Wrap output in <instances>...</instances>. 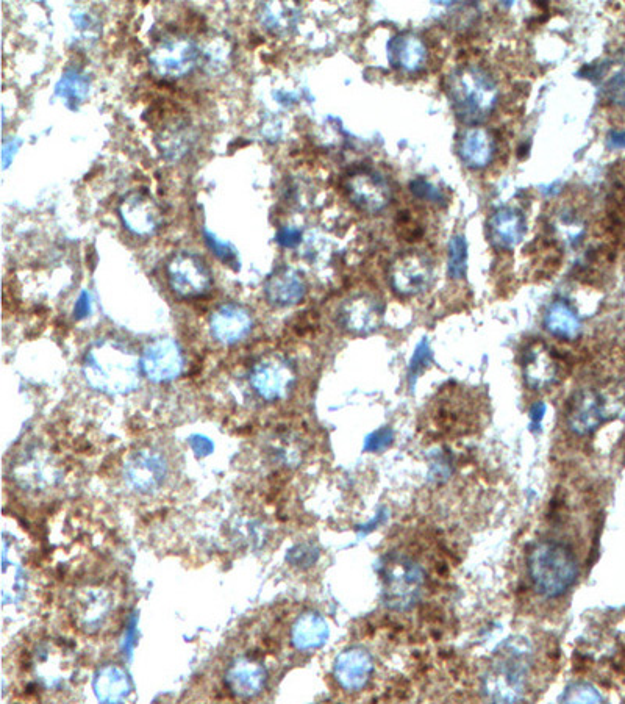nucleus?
Returning <instances> with one entry per match:
<instances>
[{"label":"nucleus","mask_w":625,"mask_h":704,"mask_svg":"<svg viewBox=\"0 0 625 704\" xmlns=\"http://www.w3.org/2000/svg\"><path fill=\"white\" fill-rule=\"evenodd\" d=\"M141 360L119 340L93 343L83 359V376L90 387L108 395H125L140 384Z\"/></svg>","instance_id":"f257e3e1"},{"label":"nucleus","mask_w":625,"mask_h":704,"mask_svg":"<svg viewBox=\"0 0 625 704\" xmlns=\"http://www.w3.org/2000/svg\"><path fill=\"white\" fill-rule=\"evenodd\" d=\"M527 568L536 593L547 600L563 597L579 578L574 551L555 540L536 543L530 550Z\"/></svg>","instance_id":"f03ea898"},{"label":"nucleus","mask_w":625,"mask_h":704,"mask_svg":"<svg viewBox=\"0 0 625 704\" xmlns=\"http://www.w3.org/2000/svg\"><path fill=\"white\" fill-rule=\"evenodd\" d=\"M530 643L510 639L494 653L485 676V692L496 703H515L524 695L530 670Z\"/></svg>","instance_id":"7ed1b4c3"},{"label":"nucleus","mask_w":625,"mask_h":704,"mask_svg":"<svg viewBox=\"0 0 625 704\" xmlns=\"http://www.w3.org/2000/svg\"><path fill=\"white\" fill-rule=\"evenodd\" d=\"M449 93L455 115L466 124L485 121L499 97L493 77L479 66H465L455 71L449 80Z\"/></svg>","instance_id":"20e7f679"},{"label":"nucleus","mask_w":625,"mask_h":704,"mask_svg":"<svg viewBox=\"0 0 625 704\" xmlns=\"http://www.w3.org/2000/svg\"><path fill=\"white\" fill-rule=\"evenodd\" d=\"M383 589L382 600L393 611H410L424 587L425 573L421 565L402 554H388L380 564Z\"/></svg>","instance_id":"39448f33"},{"label":"nucleus","mask_w":625,"mask_h":704,"mask_svg":"<svg viewBox=\"0 0 625 704\" xmlns=\"http://www.w3.org/2000/svg\"><path fill=\"white\" fill-rule=\"evenodd\" d=\"M166 277L174 295L182 299L204 298L213 288V273L194 252L174 254L166 265Z\"/></svg>","instance_id":"423d86ee"},{"label":"nucleus","mask_w":625,"mask_h":704,"mask_svg":"<svg viewBox=\"0 0 625 704\" xmlns=\"http://www.w3.org/2000/svg\"><path fill=\"white\" fill-rule=\"evenodd\" d=\"M169 464L165 454L157 449H140L124 465V479L130 489L150 495L165 485Z\"/></svg>","instance_id":"0eeeda50"},{"label":"nucleus","mask_w":625,"mask_h":704,"mask_svg":"<svg viewBox=\"0 0 625 704\" xmlns=\"http://www.w3.org/2000/svg\"><path fill=\"white\" fill-rule=\"evenodd\" d=\"M296 374L288 360L269 356L255 363L250 371V385L266 401H279L291 392Z\"/></svg>","instance_id":"6e6552de"},{"label":"nucleus","mask_w":625,"mask_h":704,"mask_svg":"<svg viewBox=\"0 0 625 704\" xmlns=\"http://www.w3.org/2000/svg\"><path fill=\"white\" fill-rule=\"evenodd\" d=\"M185 367L179 343L172 338H158L149 343L141 357V370L149 381L169 382L179 378Z\"/></svg>","instance_id":"1a4fd4ad"},{"label":"nucleus","mask_w":625,"mask_h":704,"mask_svg":"<svg viewBox=\"0 0 625 704\" xmlns=\"http://www.w3.org/2000/svg\"><path fill=\"white\" fill-rule=\"evenodd\" d=\"M119 216L125 229L136 237H152L160 229L163 213L146 193H132L122 201Z\"/></svg>","instance_id":"9d476101"},{"label":"nucleus","mask_w":625,"mask_h":704,"mask_svg":"<svg viewBox=\"0 0 625 704\" xmlns=\"http://www.w3.org/2000/svg\"><path fill=\"white\" fill-rule=\"evenodd\" d=\"M346 191L350 201L366 213H379L391 201V188L380 174L360 171L347 179Z\"/></svg>","instance_id":"9b49d317"},{"label":"nucleus","mask_w":625,"mask_h":704,"mask_svg":"<svg viewBox=\"0 0 625 704\" xmlns=\"http://www.w3.org/2000/svg\"><path fill=\"white\" fill-rule=\"evenodd\" d=\"M196 46L186 38H172L161 43L150 55V62L160 76L179 79L194 68Z\"/></svg>","instance_id":"f8f14e48"},{"label":"nucleus","mask_w":625,"mask_h":704,"mask_svg":"<svg viewBox=\"0 0 625 704\" xmlns=\"http://www.w3.org/2000/svg\"><path fill=\"white\" fill-rule=\"evenodd\" d=\"M566 421L574 434H593L607 421L605 399L594 390H582L569 401Z\"/></svg>","instance_id":"ddd939ff"},{"label":"nucleus","mask_w":625,"mask_h":704,"mask_svg":"<svg viewBox=\"0 0 625 704\" xmlns=\"http://www.w3.org/2000/svg\"><path fill=\"white\" fill-rule=\"evenodd\" d=\"M432 270L424 257L419 254H405L393 263L390 282L397 295L416 296L429 287Z\"/></svg>","instance_id":"4468645a"},{"label":"nucleus","mask_w":625,"mask_h":704,"mask_svg":"<svg viewBox=\"0 0 625 704\" xmlns=\"http://www.w3.org/2000/svg\"><path fill=\"white\" fill-rule=\"evenodd\" d=\"M254 320L249 310L236 302L219 307L210 318L211 335L222 345H235L252 331Z\"/></svg>","instance_id":"2eb2a0df"},{"label":"nucleus","mask_w":625,"mask_h":704,"mask_svg":"<svg viewBox=\"0 0 625 704\" xmlns=\"http://www.w3.org/2000/svg\"><path fill=\"white\" fill-rule=\"evenodd\" d=\"M374 672L371 654L363 648H349L336 658L333 675L347 692H358L368 684Z\"/></svg>","instance_id":"dca6fc26"},{"label":"nucleus","mask_w":625,"mask_h":704,"mask_svg":"<svg viewBox=\"0 0 625 704\" xmlns=\"http://www.w3.org/2000/svg\"><path fill=\"white\" fill-rule=\"evenodd\" d=\"M304 279L291 268H279L268 277L265 284L266 301L274 307H291L304 299Z\"/></svg>","instance_id":"f3484780"},{"label":"nucleus","mask_w":625,"mask_h":704,"mask_svg":"<svg viewBox=\"0 0 625 704\" xmlns=\"http://www.w3.org/2000/svg\"><path fill=\"white\" fill-rule=\"evenodd\" d=\"M341 324L354 334H369L379 327L382 309L377 299L360 295L349 299L340 313Z\"/></svg>","instance_id":"a211bd4d"},{"label":"nucleus","mask_w":625,"mask_h":704,"mask_svg":"<svg viewBox=\"0 0 625 704\" xmlns=\"http://www.w3.org/2000/svg\"><path fill=\"white\" fill-rule=\"evenodd\" d=\"M113 609V598L105 589H86L75 598L74 617L85 631H97Z\"/></svg>","instance_id":"6ab92c4d"},{"label":"nucleus","mask_w":625,"mask_h":704,"mask_svg":"<svg viewBox=\"0 0 625 704\" xmlns=\"http://www.w3.org/2000/svg\"><path fill=\"white\" fill-rule=\"evenodd\" d=\"M522 373L529 387L541 390L554 384L557 379V362L543 343H535L524 352Z\"/></svg>","instance_id":"aec40b11"},{"label":"nucleus","mask_w":625,"mask_h":704,"mask_svg":"<svg viewBox=\"0 0 625 704\" xmlns=\"http://www.w3.org/2000/svg\"><path fill=\"white\" fill-rule=\"evenodd\" d=\"M527 232L524 215L515 209H500L491 216L490 238L496 248L511 251L524 240Z\"/></svg>","instance_id":"412c9836"},{"label":"nucleus","mask_w":625,"mask_h":704,"mask_svg":"<svg viewBox=\"0 0 625 704\" xmlns=\"http://www.w3.org/2000/svg\"><path fill=\"white\" fill-rule=\"evenodd\" d=\"M390 62L394 68L404 72L421 71L427 62V47L419 36L400 33L388 44Z\"/></svg>","instance_id":"4be33fe9"},{"label":"nucleus","mask_w":625,"mask_h":704,"mask_svg":"<svg viewBox=\"0 0 625 704\" xmlns=\"http://www.w3.org/2000/svg\"><path fill=\"white\" fill-rule=\"evenodd\" d=\"M496 151L493 135L483 127H472L463 133L458 154L468 168L482 169L490 165Z\"/></svg>","instance_id":"5701e85b"},{"label":"nucleus","mask_w":625,"mask_h":704,"mask_svg":"<svg viewBox=\"0 0 625 704\" xmlns=\"http://www.w3.org/2000/svg\"><path fill=\"white\" fill-rule=\"evenodd\" d=\"M265 670L250 659H238L227 672V686L238 697L252 698L265 686Z\"/></svg>","instance_id":"b1692460"},{"label":"nucleus","mask_w":625,"mask_h":704,"mask_svg":"<svg viewBox=\"0 0 625 704\" xmlns=\"http://www.w3.org/2000/svg\"><path fill=\"white\" fill-rule=\"evenodd\" d=\"M329 634V625L324 617L316 612H307L294 623L291 639L297 650L310 651L322 647L329 639Z\"/></svg>","instance_id":"393cba45"},{"label":"nucleus","mask_w":625,"mask_h":704,"mask_svg":"<svg viewBox=\"0 0 625 704\" xmlns=\"http://www.w3.org/2000/svg\"><path fill=\"white\" fill-rule=\"evenodd\" d=\"M544 327L550 335L561 338V340H569V342L579 337L580 331H582L579 317L563 301L550 304L549 309L544 313Z\"/></svg>","instance_id":"a878e982"},{"label":"nucleus","mask_w":625,"mask_h":704,"mask_svg":"<svg viewBox=\"0 0 625 704\" xmlns=\"http://www.w3.org/2000/svg\"><path fill=\"white\" fill-rule=\"evenodd\" d=\"M94 692L97 698L105 703H119L125 700L130 692L129 678L124 670L110 665L97 673L94 679Z\"/></svg>","instance_id":"bb28decb"},{"label":"nucleus","mask_w":625,"mask_h":704,"mask_svg":"<svg viewBox=\"0 0 625 704\" xmlns=\"http://www.w3.org/2000/svg\"><path fill=\"white\" fill-rule=\"evenodd\" d=\"M88 88V77L77 69H69L58 82L57 94L61 99H65L69 107L77 108L88 96Z\"/></svg>","instance_id":"cd10ccee"},{"label":"nucleus","mask_w":625,"mask_h":704,"mask_svg":"<svg viewBox=\"0 0 625 704\" xmlns=\"http://www.w3.org/2000/svg\"><path fill=\"white\" fill-rule=\"evenodd\" d=\"M447 273L454 281H463L468 273V243L463 235H455L450 240Z\"/></svg>","instance_id":"c85d7f7f"},{"label":"nucleus","mask_w":625,"mask_h":704,"mask_svg":"<svg viewBox=\"0 0 625 704\" xmlns=\"http://www.w3.org/2000/svg\"><path fill=\"white\" fill-rule=\"evenodd\" d=\"M433 362V352L430 348V343L427 338H422L421 342L416 346L415 354L411 357L410 365H408V381L410 388H415L416 379L430 367Z\"/></svg>","instance_id":"c756f323"},{"label":"nucleus","mask_w":625,"mask_h":704,"mask_svg":"<svg viewBox=\"0 0 625 704\" xmlns=\"http://www.w3.org/2000/svg\"><path fill=\"white\" fill-rule=\"evenodd\" d=\"M205 243L224 265L232 266L233 270H240V257L235 246L230 245L227 241L219 240L216 235L211 234L208 230H204Z\"/></svg>","instance_id":"7c9ffc66"},{"label":"nucleus","mask_w":625,"mask_h":704,"mask_svg":"<svg viewBox=\"0 0 625 704\" xmlns=\"http://www.w3.org/2000/svg\"><path fill=\"white\" fill-rule=\"evenodd\" d=\"M602 695L591 684L574 683L566 687L558 701L561 703H600Z\"/></svg>","instance_id":"2f4dec72"},{"label":"nucleus","mask_w":625,"mask_h":704,"mask_svg":"<svg viewBox=\"0 0 625 704\" xmlns=\"http://www.w3.org/2000/svg\"><path fill=\"white\" fill-rule=\"evenodd\" d=\"M605 101L616 107H625V66L608 80L604 88Z\"/></svg>","instance_id":"473e14b6"},{"label":"nucleus","mask_w":625,"mask_h":704,"mask_svg":"<svg viewBox=\"0 0 625 704\" xmlns=\"http://www.w3.org/2000/svg\"><path fill=\"white\" fill-rule=\"evenodd\" d=\"M394 440V431L388 426L377 429L366 437L365 449L366 453H382L385 449L390 448Z\"/></svg>","instance_id":"72a5a7b5"},{"label":"nucleus","mask_w":625,"mask_h":704,"mask_svg":"<svg viewBox=\"0 0 625 704\" xmlns=\"http://www.w3.org/2000/svg\"><path fill=\"white\" fill-rule=\"evenodd\" d=\"M319 550L316 546L310 543H302V545L294 546L293 550L288 554V561L296 567L307 568L318 561Z\"/></svg>","instance_id":"f704fd0d"},{"label":"nucleus","mask_w":625,"mask_h":704,"mask_svg":"<svg viewBox=\"0 0 625 704\" xmlns=\"http://www.w3.org/2000/svg\"><path fill=\"white\" fill-rule=\"evenodd\" d=\"M410 190L416 198L422 199V201L432 202V204H443L444 202L443 191L425 179L413 180L410 184Z\"/></svg>","instance_id":"c9c22d12"},{"label":"nucleus","mask_w":625,"mask_h":704,"mask_svg":"<svg viewBox=\"0 0 625 704\" xmlns=\"http://www.w3.org/2000/svg\"><path fill=\"white\" fill-rule=\"evenodd\" d=\"M275 241L283 248H296L302 241V230L296 227H282L275 235Z\"/></svg>","instance_id":"e433bc0d"},{"label":"nucleus","mask_w":625,"mask_h":704,"mask_svg":"<svg viewBox=\"0 0 625 704\" xmlns=\"http://www.w3.org/2000/svg\"><path fill=\"white\" fill-rule=\"evenodd\" d=\"M188 442H190L191 449H193L197 457L210 456V454L213 453V449H215L213 442H211L208 437H205V435H191Z\"/></svg>","instance_id":"4c0bfd02"},{"label":"nucleus","mask_w":625,"mask_h":704,"mask_svg":"<svg viewBox=\"0 0 625 704\" xmlns=\"http://www.w3.org/2000/svg\"><path fill=\"white\" fill-rule=\"evenodd\" d=\"M91 313V296L88 291H82V295L79 296L77 302H75L74 307V318L75 320H83V318L90 317Z\"/></svg>","instance_id":"58836bf2"},{"label":"nucleus","mask_w":625,"mask_h":704,"mask_svg":"<svg viewBox=\"0 0 625 704\" xmlns=\"http://www.w3.org/2000/svg\"><path fill=\"white\" fill-rule=\"evenodd\" d=\"M546 404L543 401H536L532 407H530V429L533 432L540 431L541 423H543L544 415H546Z\"/></svg>","instance_id":"ea45409f"},{"label":"nucleus","mask_w":625,"mask_h":704,"mask_svg":"<svg viewBox=\"0 0 625 704\" xmlns=\"http://www.w3.org/2000/svg\"><path fill=\"white\" fill-rule=\"evenodd\" d=\"M19 146H21V141L11 140L4 144V152H2V162H4V168L10 165L11 160L15 157L16 151H18Z\"/></svg>","instance_id":"a19ab883"},{"label":"nucleus","mask_w":625,"mask_h":704,"mask_svg":"<svg viewBox=\"0 0 625 704\" xmlns=\"http://www.w3.org/2000/svg\"><path fill=\"white\" fill-rule=\"evenodd\" d=\"M608 146L613 149L625 148V130H613L608 135Z\"/></svg>","instance_id":"79ce46f5"}]
</instances>
